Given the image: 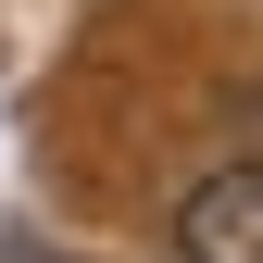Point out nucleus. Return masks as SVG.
I'll return each instance as SVG.
<instances>
[{"instance_id":"f257e3e1","label":"nucleus","mask_w":263,"mask_h":263,"mask_svg":"<svg viewBox=\"0 0 263 263\" xmlns=\"http://www.w3.org/2000/svg\"><path fill=\"white\" fill-rule=\"evenodd\" d=\"M176 251L188 263H263V163H226L176 201Z\"/></svg>"}]
</instances>
